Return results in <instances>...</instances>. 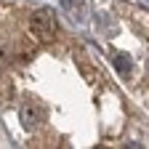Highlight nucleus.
Here are the masks:
<instances>
[{
	"instance_id": "f257e3e1",
	"label": "nucleus",
	"mask_w": 149,
	"mask_h": 149,
	"mask_svg": "<svg viewBox=\"0 0 149 149\" xmlns=\"http://www.w3.org/2000/svg\"><path fill=\"white\" fill-rule=\"evenodd\" d=\"M32 35L37 37V40H53V35H56V24H53V16L48 8H40V11H35L32 13Z\"/></svg>"
},
{
	"instance_id": "f03ea898",
	"label": "nucleus",
	"mask_w": 149,
	"mask_h": 149,
	"mask_svg": "<svg viewBox=\"0 0 149 149\" xmlns=\"http://www.w3.org/2000/svg\"><path fill=\"white\" fill-rule=\"evenodd\" d=\"M40 120H43V109L35 101H24L22 104V123H24V128H35Z\"/></svg>"
},
{
	"instance_id": "7ed1b4c3",
	"label": "nucleus",
	"mask_w": 149,
	"mask_h": 149,
	"mask_svg": "<svg viewBox=\"0 0 149 149\" xmlns=\"http://www.w3.org/2000/svg\"><path fill=\"white\" fill-rule=\"evenodd\" d=\"M59 3L69 13H74V19H83V13H85V0H59Z\"/></svg>"
},
{
	"instance_id": "20e7f679",
	"label": "nucleus",
	"mask_w": 149,
	"mask_h": 149,
	"mask_svg": "<svg viewBox=\"0 0 149 149\" xmlns=\"http://www.w3.org/2000/svg\"><path fill=\"white\" fill-rule=\"evenodd\" d=\"M115 67H117V72L130 74V61H128V56H117V59H115Z\"/></svg>"
},
{
	"instance_id": "39448f33",
	"label": "nucleus",
	"mask_w": 149,
	"mask_h": 149,
	"mask_svg": "<svg viewBox=\"0 0 149 149\" xmlns=\"http://www.w3.org/2000/svg\"><path fill=\"white\" fill-rule=\"evenodd\" d=\"M8 59H11V45L0 43V61H8Z\"/></svg>"
},
{
	"instance_id": "423d86ee",
	"label": "nucleus",
	"mask_w": 149,
	"mask_h": 149,
	"mask_svg": "<svg viewBox=\"0 0 149 149\" xmlns=\"http://www.w3.org/2000/svg\"><path fill=\"white\" fill-rule=\"evenodd\" d=\"M144 3H146V6H149V0H144Z\"/></svg>"
}]
</instances>
